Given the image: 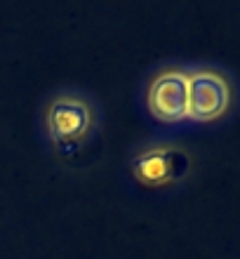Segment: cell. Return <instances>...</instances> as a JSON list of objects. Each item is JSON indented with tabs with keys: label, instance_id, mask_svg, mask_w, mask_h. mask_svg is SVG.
I'll use <instances>...</instances> for the list:
<instances>
[{
	"label": "cell",
	"instance_id": "1",
	"mask_svg": "<svg viewBox=\"0 0 240 259\" xmlns=\"http://www.w3.org/2000/svg\"><path fill=\"white\" fill-rule=\"evenodd\" d=\"M228 88L224 78L210 71L188 75V116L193 118H214L226 109Z\"/></svg>",
	"mask_w": 240,
	"mask_h": 259
},
{
	"label": "cell",
	"instance_id": "2",
	"mask_svg": "<svg viewBox=\"0 0 240 259\" xmlns=\"http://www.w3.org/2000/svg\"><path fill=\"white\" fill-rule=\"evenodd\" d=\"M149 104L160 118H181L188 111V75L167 71L158 75L149 92Z\"/></svg>",
	"mask_w": 240,
	"mask_h": 259
},
{
	"label": "cell",
	"instance_id": "3",
	"mask_svg": "<svg viewBox=\"0 0 240 259\" xmlns=\"http://www.w3.org/2000/svg\"><path fill=\"white\" fill-rule=\"evenodd\" d=\"M89 123L87 106L76 99H57L50 106V130L57 137H78Z\"/></svg>",
	"mask_w": 240,
	"mask_h": 259
},
{
	"label": "cell",
	"instance_id": "4",
	"mask_svg": "<svg viewBox=\"0 0 240 259\" xmlns=\"http://www.w3.org/2000/svg\"><path fill=\"white\" fill-rule=\"evenodd\" d=\"M137 172L139 177L149 179V182H158V179L167 177V172H170V158L163 151H149L137 160Z\"/></svg>",
	"mask_w": 240,
	"mask_h": 259
}]
</instances>
